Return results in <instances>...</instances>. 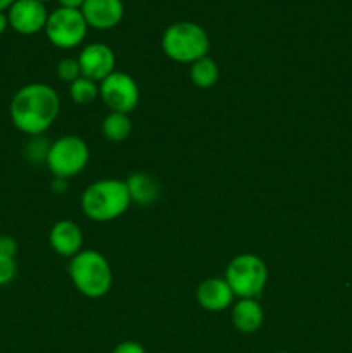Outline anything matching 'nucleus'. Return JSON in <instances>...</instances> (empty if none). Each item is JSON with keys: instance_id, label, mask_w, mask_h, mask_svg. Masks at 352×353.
<instances>
[{"instance_id": "obj_1", "label": "nucleus", "mask_w": 352, "mask_h": 353, "mask_svg": "<svg viewBox=\"0 0 352 353\" xmlns=\"http://www.w3.org/2000/svg\"><path fill=\"white\" fill-rule=\"evenodd\" d=\"M61 110L59 93L47 83H30L14 93L10 100V121L28 137L43 134L55 123Z\"/></svg>"}, {"instance_id": "obj_2", "label": "nucleus", "mask_w": 352, "mask_h": 353, "mask_svg": "<svg viewBox=\"0 0 352 353\" xmlns=\"http://www.w3.org/2000/svg\"><path fill=\"white\" fill-rule=\"evenodd\" d=\"M131 205L126 181L114 178L99 179L85 188L81 195V210L95 223H109L123 216Z\"/></svg>"}, {"instance_id": "obj_3", "label": "nucleus", "mask_w": 352, "mask_h": 353, "mask_svg": "<svg viewBox=\"0 0 352 353\" xmlns=\"http://www.w3.org/2000/svg\"><path fill=\"white\" fill-rule=\"evenodd\" d=\"M69 278L81 295L100 299L113 286V269L100 252L81 250L69 261Z\"/></svg>"}, {"instance_id": "obj_4", "label": "nucleus", "mask_w": 352, "mask_h": 353, "mask_svg": "<svg viewBox=\"0 0 352 353\" xmlns=\"http://www.w3.org/2000/svg\"><path fill=\"white\" fill-rule=\"evenodd\" d=\"M161 45L171 61L179 64H193L209 54L211 40L200 24L179 21L164 31Z\"/></svg>"}, {"instance_id": "obj_5", "label": "nucleus", "mask_w": 352, "mask_h": 353, "mask_svg": "<svg viewBox=\"0 0 352 353\" xmlns=\"http://www.w3.org/2000/svg\"><path fill=\"white\" fill-rule=\"evenodd\" d=\"M224 279L238 299H257L268 283V268L257 255L240 254L226 265Z\"/></svg>"}, {"instance_id": "obj_6", "label": "nucleus", "mask_w": 352, "mask_h": 353, "mask_svg": "<svg viewBox=\"0 0 352 353\" xmlns=\"http://www.w3.org/2000/svg\"><path fill=\"white\" fill-rule=\"evenodd\" d=\"M88 161L90 148L86 141L76 134H64L50 143L45 165L54 178L69 179L79 174Z\"/></svg>"}, {"instance_id": "obj_7", "label": "nucleus", "mask_w": 352, "mask_h": 353, "mask_svg": "<svg viewBox=\"0 0 352 353\" xmlns=\"http://www.w3.org/2000/svg\"><path fill=\"white\" fill-rule=\"evenodd\" d=\"M43 31L54 47L75 48L85 40L88 24H86L79 9L57 7V9L48 14Z\"/></svg>"}, {"instance_id": "obj_8", "label": "nucleus", "mask_w": 352, "mask_h": 353, "mask_svg": "<svg viewBox=\"0 0 352 353\" xmlns=\"http://www.w3.org/2000/svg\"><path fill=\"white\" fill-rule=\"evenodd\" d=\"M99 99L109 107L110 112L130 114L140 102V90L128 72L114 71L99 83Z\"/></svg>"}, {"instance_id": "obj_9", "label": "nucleus", "mask_w": 352, "mask_h": 353, "mask_svg": "<svg viewBox=\"0 0 352 353\" xmlns=\"http://www.w3.org/2000/svg\"><path fill=\"white\" fill-rule=\"evenodd\" d=\"M9 26L19 34H37L45 30L48 12L45 3L38 0H16L7 10Z\"/></svg>"}, {"instance_id": "obj_10", "label": "nucleus", "mask_w": 352, "mask_h": 353, "mask_svg": "<svg viewBox=\"0 0 352 353\" xmlns=\"http://www.w3.org/2000/svg\"><path fill=\"white\" fill-rule=\"evenodd\" d=\"M78 64L81 69V76L100 83L107 76L113 74L116 68V55L113 48L106 43H90L79 52Z\"/></svg>"}, {"instance_id": "obj_11", "label": "nucleus", "mask_w": 352, "mask_h": 353, "mask_svg": "<svg viewBox=\"0 0 352 353\" xmlns=\"http://www.w3.org/2000/svg\"><path fill=\"white\" fill-rule=\"evenodd\" d=\"M81 14L88 28L95 30H113L123 21V0H85Z\"/></svg>"}, {"instance_id": "obj_12", "label": "nucleus", "mask_w": 352, "mask_h": 353, "mask_svg": "<svg viewBox=\"0 0 352 353\" xmlns=\"http://www.w3.org/2000/svg\"><path fill=\"white\" fill-rule=\"evenodd\" d=\"M52 250L61 257L72 259L76 254L81 252L83 247V231L79 224L75 221L62 219L52 226L50 234H48Z\"/></svg>"}, {"instance_id": "obj_13", "label": "nucleus", "mask_w": 352, "mask_h": 353, "mask_svg": "<svg viewBox=\"0 0 352 353\" xmlns=\"http://www.w3.org/2000/svg\"><path fill=\"white\" fill-rule=\"evenodd\" d=\"M197 302L209 312H221L230 309L233 303V292L224 278L204 279L197 288Z\"/></svg>"}, {"instance_id": "obj_14", "label": "nucleus", "mask_w": 352, "mask_h": 353, "mask_svg": "<svg viewBox=\"0 0 352 353\" xmlns=\"http://www.w3.org/2000/svg\"><path fill=\"white\" fill-rule=\"evenodd\" d=\"M231 323L240 333L252 334L264 323V310L255 299H238L231 307Z\"/></svg>"}, {"instance_id": "obj_15", "label": "nucleus", "mask_w": 352, "mask_h": 353, "mask_svg": "<svg viewBox=\"0 0 352 353\" xmlns=\"http://www.w3.org/2000/svg\"><path fill=\"white\" fill-rule=\"evenodd\" d=\"M128 193H130L131 203L147 207L152 205L159 199V183L147 172H135L126 179Z\"/></svg>"}, {"instance_id": "obj_16", "label": "nucleus", "mask_w": 352, "mask_h": 353, "mask_svg": "<svg viewBox=\"0 0 352 353\" xmlns=\"http://www.w3.org/2000/svg\"><path fill=\"white\" fill-rule=\"evenodd\" d=\"M100 130H102L104 138L113 141V143L124 141L131 134V130H133L130 114L109 112L106 117H104Z\"/></svg>"}, {"instance_id": "obj_17", "label": "nucleus", "mask_w": 352, "mask_h": 353, "mask_svg": "<svg viewBox=\"0 0 352 353\" xmlns=\"http://www.w3.org/2000/svg\"><path fill=\"white\" fill-rule=\"evenodd\" d=\"M217 78H219V68L209 55L190 64V79L197 88H211L216 85Z\"/></svg>"}, {"instance_id": "obj_18", "label": "nucleus", "mask_w": 352, "mask_h": 353, "mask_svg": "<svg viewBox=\"0 0 352 353\" xmlns=\"http://www.w3.org/2000/svg\"><path fill=\"white\" fill-rule=\"evenodd\" d=\"M69 95H71L72 102L78 105H88L93 100L99 99V83L85 78V76H79L76 81L69 85Z\"/></svg>"}, {"instance_id": "obj_19", "label": "nucleus", "mask_w": 352, "mask_h": 353, "mask_svg": "<svg viewBox=\"0 0 352 353\" xmlns=\"http://www.w3.org/2000/svg\"><path fill=\"white\" fill-rule=\"evenodd\" d=\"M48 148H50V143H48L47 138H43V134H38V137H31V140L28 141L26 145V159L33 164H38V162H47Z\"/></svg>"}, {"instance_id": "obj_20", "label": "nucleus", "mask_w": 352, "mask_h": 353, "mask_svg": "<svg viewBox=\"0 0 352 353\" xmlns=\"http://www.w3.org/2000/svg\"><path fill=\"white\" fill-rule=\"evenodd\" d=\"M79 76H81V69H79L78 59L66 57L57 64V78L61 79V81L71 85V83L76 81Z\"/></svg>"}, {"instance_id": "obj_21", "label": "nucleus", "mask_w": 352, "mask_h": 353, "mask_svg": "<svg viewBox=\"0 0 352 353\" xmlns=\"http://www.w3.org/2000/svg\"><path fill=\"white\" fill-rule=\"evenodd\" d=\"M17 274V265L16 261L12 257H6V255H0V286L9 285L10 281H14Z\"/></svg>"}, {"instance_id": "obj_22", "label": "nucleus", "mask_w": 352, "mask_h": 353, "mask_svg": "<svg viewBox=\"0 0 352 353\" xmlns=\"http://www.w3.org/2000/svg\"><path fill=\"white\" fill-rule=\"evenodd\" d=\"M17 254V241L12 236H0V255H6V257H16Z\"/></svg>"}, {"instance_id": "obj_23", "label": "nucleus", "mask_w": 352, "mask_h": 353, "mask_svg": "<svg viewBox=\"0 0 352 353\" xmlns=\"http://www.w3.org/2000/svg\"><path fill=\"white\" fill-rule=\"evenodd\" d=\"M113 353H147L145 348L137 341H123V343L116 345Z\"/></svg>"}, {"instance_id": "obj_24", "label": "nucleus", "mask_w": 352, "mask_h": 353, "mask_svg": "<svg viewBox=\"0 0 352 353\" xmlns=\"http://www.w3.org/2000/svg\"><path fill=\"white\" fill-rule=\"evenodd\" d=\"M50 188H52V192L59 193V195H61V193H64L66 190H68V179L54 178V179H52V183H50Z\"/></svg>"}, {"instance_id": "obj_25", "label": "nucleus", "mask_w": 352, "mask_h": 353, "mask_svg": "<svg viewBox=\"0 0 352 353\" xmlns=\"http://www.w3.org/2000/svg\"><path fill=\"white\" fill-rule=\"evenodd\" d=\"M59 7H66V9H81L85 0H57Z\"/></svg>"}, {"instance_id": "obj_26", "label": "nucleus", "mask_w": 352, "mask_h": 353, "mask_svg": "<svg viewBox=\"0 0 352 353\" xmlns=\"http://www.w3.org/2000/svg\"><path fill=\"white\" fill-rule=\"evenodd\" d=\"M9 28V17L3 10H0V34L6 33V30Z\"/></svg>"}, {"instance_id": "obj_27", "label": "nucleus", "mask_w": 352, "mask_h": 353, "mask_svg": "<svg viewBox=\"0 0 352 353\" xmlns=\"http://www.w3.org/2000/svg\"><path fill=\"white\" fill-rule=\"evenodd\" d=\"M14 2H16V0H0V10L6 12V10H9V7L12 6Z\"/></svg>"}, {"instance_id": "obj_28", "label": "nucleus", "mask_w": 352, "mask_h": 353, "mask_svg": "<svg viewBox=\"0 0 352 353\" xmlns=\"http://www.w3.org/2000/svg\"><path fill=\"white\" fill-rule=\"evenodd\" d=\"M38 2H41V3H47V2H50V0H38Z\"/></svg>"}, {"instance_id": "obj_29", "label": "nucleus", "mask_w": 352, "mask_h": 353, "mask_svg": "<svg viewBox=\"0 0 352 353\" xmlns=\"http://www.w3.org/2000/svg\"><path fill=\"white\" fill-rule=\"evenodd\" d=\"M278 353H290V352H278Z\"/></svg>"}]
</instances>
